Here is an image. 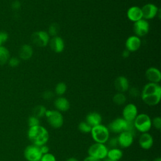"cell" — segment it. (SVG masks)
<instances>
[{
  "label": "cell",
  "mask_w": 161,
  "mask_h": 161,
  "mask_svg": "<svg viewBox=\"0 0 161 161\" xmlns=\"http://www.w3.org/2000/svg\"><path fill=\"white\" fill-rule=\"evenodd\" d=\"M113 101L114 104L117 105H123L126 101V96L122 92H118L115 94L113 97Z\"/></svg>",
  "instance_id": "cell-25"
},
{
  "label": "cell",
  "mask_w": 161,
  "mask_h": 161,
  "mask_svg": "<svg viewBox=\"0 0 161 161\" xmlns=\"http://www.w3.org/2000/svg\"><path fill=\"white\" fill-rule=\"evenodd\" d=\"M49 45L51 49L55 53L62 52L65 47V44L63 39L58 36H53L49 41Z\"/></svg>",
  "instance_id": "cell-16"
},
{
  "label": "cell",
  "mask_w": 161,
  "mask_h": 161,
  "mask_svg": "<svg viewBox=\"0 0 161 161\" xmlns=\"http://www.w3.org/2000/svg\"><path fill=\"white\" fill-rule=\"evenodd\" d=\"M91 134L92 139L96 143L104 144L109 138L110 132L107 126L100 124L92 127Z\"/></svg>",
  "instance_id": "cell-3"
},
{
  "label": "cell",
  "mask_w": 161,
  "mask_h": 161,
  "mask_svg": "<svg viewBox=\"0 0 161 161\" xmlns=\"http://www.w3.org/2000/svg\"><path fill=\"white\" fill-rule=\"evenodd\" d=\"M79 130L84 133H91L92 126H91L86 121H81L78 125Z\"/></svg>",
  "instance_id": "cell-28"
},
{
  "label": "cell",
  "mask_w": 161,
  "mask_h": 161,
  "mask_svg": "<svg viewBox=\"0 0 161 161\" xmlns=\"http://www.w3.org/2000/svg\"><path fill=\"white\" fill-rule=\"evenodd\" d=\"M115 89L118 92H125L129 89V82L125 76H119L116 78L114 82Z\"/></svg>",
  "instance_id": "cell-18"
},
{
  "label": "cell",
  "mask_w": 161,
  "mask_h": 161,
  "mask_svg": "<svg viewBox=\"0 0 161 161\" xmlns=\"http://www.w3.org/2000/svg\"><path fill=\"white\" fill-rule=\"evenodd\" d=\"M128 90H129V94H130V96L133 97H137L140 94L139 90L136 87H132L128 89Z\"/></svg>",
  "instance_id": "cell-34"
},
{
  "label": "cell",
  "mask_w": 161,
  "mask_h": 161,
  "mask_svg": "<svg viewBox=\"0 0 161 161\" xmlns=\"http://www.w3.org/2000/svg\"><path fill=\"white\" fill-rule=\"evenodd\" d=\"M8 39V35L6 33H0V47L2 43L6 41Z\"/></svg>",
  "instance_id": "cell-37"
},
{
  "label": "cell",
  "mask_w": 161,
  "mask_h": 161,
  "mask_svg": "<svg viewBox=\"0 0 161 161\" xmlns=\"http://www.w3.org/2000/svg\"><path fill=\"white\" fill-rule=\"evenodd\" d=\"M130 52L128 51V50L125 49L122 52V57L124 58H128L130 56Z\"/></svg>",
  "instance_id": "cell-39"
},
{
  "label": "cell",
  "mask_w": 161,
  "mask_h": 161,
  "mask_svg": "<svg viewBox=\"0 0 161 161\" xmlns=\"http://www.w3.org/2000/svg\"><path fill=\"white\" fill-rule=\"evenodd\" d=\"M40 150H41V152H42V155L47 153H49L50 148H49V147L48 146L46 145V144L43 145L42 146H40Z\"/></svg>",
  "instance_id": "cell-38"
},
{
  "label": "cell",
  "mask_w": 161,
  "mask_h": 161,
  "mask_svg": "<svg viewBox=\"0 0 161 161\" xmlns=\"http://www.w3.org/2000/svg\"><path fill=\"white\" fill-rule=\"evenodd\" d=\"M19 6H20V4H19V3L18 1H16V2L13 3V7L14 8H15V9L19 8Z\"/></svg>",
  "instance_id": "cell-41"
},
{
  "label": "cell",
  "mask_w": 161,
  "mask_h": 161,
  "mask_svg": "<svg viewBox=\"0 0 161 161\" xmlns=\"http://www.w3.org/2000/svg\"><path fill=\"white\" fill-rule=\"evenodd\" d=\"M134 136L133 134L126 131L121 132L117 136L118 146L124 148L130 147L133 143Z\"/></svg>",
  "instance_id": "cell-11"
},
{
  "label": "cell",
  "mask_w": 161,
  "mask_h": 161,
  "mask_svg": "<svg viewBox=\"0 0 161 161\" xmlns=\"http://www.w3.org/2000/svg\"><path fill=\"white\" fill-rule=\"evenodd\" d=\"M53 92L50 91H45L42 94V97L45 100H50L53 97Z\"/></svg>",
  "instance_id": "cell-35"
},
{
  "label": "cell",
  "mask_w": 161,
  "mask_h": 161,
  "mask_svg": "<svg viewBox=\"0 0 161 161\" xmlns=\"http://www.w3.org/2000/svg\"><path fill=\"white\" fill-rule=\"evenodd\" d=\"M27 135L32 144L38 147L45 145L49 140V133L48 130L40 125L29 127Z\"/></svg>",
  "instance_id": "cell-2"
},
{
  "label": "cell",
  "mask_w": 161,
  "mask_h": 161,
  "mask_svg": "<svg viewBox=\"0 0 161 161\" xmlns=\"http://www.w3.org/2000/svg\"><path fill=\"white\" fill-rule=\"evenodd\" d=\"M19 60L15 57L11 58L9 60V65L11 67H16L19 64Z\"/></svg>",
  "instance_id": "cell-36"
},
{
  "label": "cell",
  "mask_w": 161,
  "mask_h": 161,
  "mask_svg": "<svg viewBox=\"0 0 161 161\" xmlns=\"http://www.w3.org/2000/svg\"><path fill=\"white\" fill-rule=\"evenodd\" d=\"M47 108L43 106V105H38L35 106L33 109V116L37 117L38 118H42L45 116L46 111H47Z\"/></svg>",
  "instance_id": "cell-24"
},
{
  "label": "cell",
  "mask_w": 161,
  "mask_h": 161,
  "mask_svg": "<svg viewBox=\"0 0 161 161\" xmlns=\"http://www.w3.org/2000/svg\"><path fill=\"white\" fill-rule=\"evenodd\" d=\"M65 161H79V160L77 158H75L71 157V158H69L67 159Z\"/></svg>",
  "instance_id": "cell-42"
},
{
  "label": "cell",
  "mask_w": 161,
  "mask_h": 161,
  "mask_svg": "<svg viewBox=\"0 0 161 161\" xmlns=\"http://www.w3.org/2000/svg\"><path fill=\"white\" fill-rule=\"evenodd\" d=\"M67 91V86L64 82H58L55 88V92L58 96H62Z\"/></svg>",
  "instance_id": "cell-27"
},
{
  "label": "cell",
  "mask_w": 161,
  "mask_h": 161,
  "mask_svg": "<svg viewBox=\"0 0 161 161\" xmlns=\"http://www.w3.org/2000/svg\"><path fill=\"white\" fill-rule=\"evenodd\" d=\"M40 161H57L55 157L51 153H47L42 155Z\"/></svg>",
  "instance_id": "cell-32"
},
{
  "label": "cell",
  "mask_w": 161,
  "mask_h": 161,
  "mask_svg": "<svg viewBox=\"0 0 161 161\" xmlns=\"http://www.w3.org/2000/svg\"><path fill=\"white\" fill-rule=\"evenodd\" d=\"M103 161H117V160H112L111 158H109L108 157H106L103 160Z\"/></svg>",
  "instance_id": "cell-43"
},
{
  "label": "cell",
  "mask_w": 161,
  "mask_h": 161,
  "mask_svg": "<svg viewBox=\"0 0 161 161\" xmlns=\"http://www.w3.org/2000/svg\"><path fill=\"white\" fill-rule=\"evenodd\" d=\"M108 146L110 147V148H117L118 146V142L117 137H112L109 138L107 142Z\"/></svg>",
  "instance_id": "cell-33"
},
{
  "label": "cell",
  "mask_w": 161,
  "mask_h": 161,
  "mask_svg": "<svg viewBox=\"0 0 161 161\" xmlns=\"http://www.w3.org/2000/svg\"><path fill=\"white\" fill-rule=\"evenodd\" d=\"M123 152L119 148H113L108 149L107 157L109 158H111L112 160L119 161L123 157Z\"/></svg>",
  "instance_id": "cell-23"
},
{
  "label": "cell",
  "mask_w": 161,
  "mask_h": 161,
  "mask_svg": "<svg viewBox=\"0 0 161 161\" xmlns=\"http://www.w3.org/2000/svg\"><path fill=\"white\" fill-rule=\"evenodd\" d=\"M143 18L145 19H150L154 18L158 13V8L157 6L152 3L145 4L142 8Z\"/></svg>",
  "instance_id": "cell-13"
},
{
  "label": "cell",
  "mask_w": 161,
  "mask_h": 161,
  "mask_svg": "<svg viewBox=\"0 0 161 161\" xmlns=\"http://www.w3.org/2000/svg\"><path fill=\"white\" fill-rule=\"evenodd\" d=\"M149 31V23L145 19H141L134 22L133 31L136 36L140 37L146 35Z\"/></svg>",
  "instance_id": "cell-9"
},
{
  "label": "cell",
  "mask_w": 161,
  "mask_h": 161,
  "mask_svg": "<svg viewBox=\"0 0 161 161\" xmlns=\"http://www.w3.org/2000/svg\"><path fill=\"white\" fill-rule=\"evenodd\" d=\"M138 143L142 149L149 150L153 145V138L148 132L143 133L139 137Z\"/></svg>",
  "instance_id": "cell-14"
},
{
  "label": "cell",
  "mask_w": 161,
  "mask_h": 161,
  "mask_svg": "<svg viewBox=\"0 0 161 161\" xmlns=\"http://www.w3.org/2000/svg\"><path fill=\"white\" fill-rule=\"evenodd\" d=\"M152 126H153L155 129L160 130L161 129V118L157 116L152 119Z\"/></svg>",
  "instance_id": "cell-31"
},
{
  "label": "cell",
  "mask_w": 161,
  "mask_h": 161,
  "mask_svg": "<svg viewBox=\"0 0 161 161\" xmlns=\"http://www.w3.org/2000/svg\"><path fill=\"white\" fill-rule=\"evenodd\" d=\"M19 57L23 60H28L33 55L32 47L29 45H23L19 50Z\"/></svg>",
  "instance_id": "cell-22"
},
{
  "label": "cell",
  "mask_w": 161,
  "mask_h": 161,
  "mask_svg": "<svg viewBox=\"0 0 161 161\" xmlns=\"http://www.w3.org/2000/svg\"><path fill=\"white\" fill-rule=\"evenodd\" d=\"M31 41L36 46L44 47L49 43L50 36L45 31H38L32 34Z\"/></svg>",
  "instance_id": "cell-8"
},
{
  "label": "cell",
  "mask_w": 161,
  "mask_h": 161,
  "mask_svg": "<svg viewBox=\"0 0 161 161\" xmlns=\"http://www.w3.org/2000/svg\"><path fill=\"white\" fill-rule=\"evenodd\" d=\"M135 130L142 133L148 132L152 128V119L146 113L138 114L133 121Z\"/></svg>",
  "instance_id": "cell-4"
},
{
  "label": "cell",
  "mask_w": 161,
  "mask_h": 161,
  "mask_svg": "<svg viewBox=\"0 0 161 161\" xmlns=\"http://www.w3.org/2000/svg\"><path fill=\"white\" fill-rule=\"evenodd\" d=\"M83 161H102V160H98L97 158H95L92 157H91V156H87L86 157Z\"/></svg>",
  "instance_id": "cell-40"
},
{
  "label": "cell",
  "mask_w": 161,
  "mask_h": 161,
  "mask_svg": "<svg viewBox=\"0 0 161 161\" xmlns=\"http://www.w3.org/2000/svg\"><path fill=\"white\" fill-rule=\"evenodd\" d=\"M59 26L57 23H53L51 24L48 28V34L49 36H55L58 34L59 31Z\"/></svg>",
  "instance_id": "cell-29"
},
{
  "label": "cell",
  "mask_w": 161,
  "mask_h": 161,
  "mask_svg": "<svg viewBox=\"0 0 161 161\" xmlns=\"http://www.w3.org/2000/svg\"><path fill=\"white\" fill-rule=\"evenodd\" d=\"M86 121L92 127L101 124L102 116L97 112H91L87 114Z\"/></svg>",
  "instance_id": "cell-21"
},
{
  "label": "cell",
  "mask_w": 161,
  "mask_h": 161,
  "mask_svg": "<svg viewBox=\"0 0 161 161\" xmlns=\"http://www.w3.org/2000/svg\"><path fill=\"white\" fill-rule=\"evenodd\" d=\"M127 17L130 20L133 22L143 19L141 8L136 6L130 7L127 11Z\"/></svg>",
  "instance_id": "cell-19"
},
{
  "label": "cell",
  "mask_w": 161,
  "mask_h": 161,
  "mask_svg": "<svg viewBox=\"0 0 161 161\" xmlns=\"http://www.w3.org/2000/svg\"><path fill=\"white\" fill-rule=\"evenodd\" d=\"M143 101L148 106L158 104L161 99V87L158 84L149 82L145 85L141 93Z\"/></svg>",
  "instance_id": "cell-1"
},
{
  "label": "cell",
  "mask_w": 161,
  "mask_h": 161,
  "mask_svg": "<svg viewBox=\"0 0 161 161\" xmlns=\"http://www.w3.org/2000/svg\"><path fill=\"white\" fill-rule=\"evenodd\" d=\"M153 161H161V158L160 157H157L153 160Z\"/></svg>",
  "instance_id": "cell-44"
},
{
  "label": "cell",
  "mask_w": 161,
  "mask_h": 161,
  "mask_svg": "<svg viewBox=\"0 0 161 161\" xmlns=\"http://www.w3.org/2000/svg\"><path fill=\"white\" fill-rule=\"evenodd\" d=\"M137 115V107L133 103H129L126 104L124 107L122 111V118L127 121H133Z\"/></svg>",
  "instance_id": "cell-12"
},
{
  "label": "cell",
  "mask_w": 161,
  "mask_h": 161,
  "mask_svg": "<svg viewBox=\"0 0 161 161\" xmlns=\"http://www.w3.org/2000/svg\"><path fill=\"white\" fill-rule=\"evenodd\" d=\"M108 151V148L104 144L95 142L89 147L88 154L89 156L102 160L107 157Z\"/></svg>",
  "instance_id": "cell-6"
},
{
  "label": "cell",
  "mask_w": 161,
  "mask_h": 161,
  "mask_svg": "<svg viewBox=\"0 0 161 161\" xmlns=\"http://www.w3.org/2000/svg\"><path fill=\"white\" fill-rule=\"evenodd\" d=\"M54 106L56 108V110L60 112H65L68 111L70 106V103L68 99L62 96L57 97L55 100Z\"/></svg>",
  "instance_id": "cell-20"
},
{
  "label": "cell",
  "mask_w": 161,
  "mask_h": 161,
  "mask_svg": "<svg viewBox=\"0 0 161 161\" xmlns=\"http://www.w3.org/2000/svg\"><path fill=\"white\" fill-rule=\"evenodd\" d=\"M23 154L27 161H40L42 156L40 147L33 144L28 145L25 148Z\"/></svg>",
  "instance_id": "cell-7"
},
{
  "label": "cell",
  "mask_w": 161,
  "mask_h": 161,
  "mask_svg": "<svg viewBox=\"0 0 161 161\" xmlns=\"http://www.w3.org/2000/svg\"><path fill=\"white\" fill-rule=\"evenodd\" d=\"M140 161H147V160H140Z\"/></svg>",
  "instance_id": "cell-45"
},
{
  "label": "cell",
  "mask_w": 161,
  "mask_h": 161,
  "mask_svg": "<svg viewBox=\"0 0 161 161\" xmlns=\"http://www.w3.org/2000/svg\"><path fill=\"white\" fill-rule=\"evenodd\" d=\"M126 50L130 52H135L139 49L141 46V40L136 35L129 36L125 43Z\"/></svg>",
  "instance_id": "cell-17"
},
{
  "label": "cell",
  "mask_w": 161,
  "mask_h": 161,
  "mask_svg": "<svg viewBox=\"0 0 161 161\" xmlns=\"http://www.w3.org/2000/svg\"><path fill=\"white\" fill-rule=\"evenodd\" d=\"M28 125L29 127H32L35 126H38L40 125V122L39 120V118L35 116H31L28 118Z\"/></svg>",
  "instance_id": "cell-30"
},
{
  "label": "cell",
  "mask_w": 161,
  "mask_h": 161,
  "mask_svg": "<svg viewBox=\"0 0 161 161\" xmlns=\"http://www.w3.org/2000/svg\"><path fill=\"white\" fill-rule=\"evenodd\" d=\"M145 77L150 82L158 84L161 80L160 71L156 67H151L145 72Z\"/></svg>",
  "instance_id": "cell-15"
},
{
  "label": "cell",
  "mask_w": 161,
  "mask_h": 161,
  "mask_svg": "<svg viewBox=\"0 0 161 161\" xmlns=\"http://www.w3.org/2000/svg\"><path fill=\"white\" fill-rule=\"evenodd\" d=\"M126 126V120H125L123 118H117L111 121L107 127L109 132L119 134L121 132L125 131Z\"/></svg>",
  "instance_id": "cell-10"
},
{
  "label": "cell",
  "mask_w": 161,
  "mask_h": 161,
  "mask_svg": "<svg viewBox=\"0 0 161 161\" xmlns=\"http://www.w3.org/2000/svg\"><path fill=\"white\" fill-rule=\"evenodd\" d=\"M9 57L8 50L4 47H0V65L5 64Z\"/></svg>",
  "instance_id": "cell-26"
},
{
  "label": "cell",
  "mask_w": 161,
  "mask_h": 161,
  "mask_svg": "<svg viewBox=\"0 0 161 161\" xmlns=\"http://www.w3.org/2000/svg\"><path fill=\"white\" fill-rule=\"evenodd\" d=\"M45 116L47 122L53 128H61L64 124V117L61 112L57 110H47Z\"/></svg>",
  "instance_id": "cell-5"
}]
</instances>
